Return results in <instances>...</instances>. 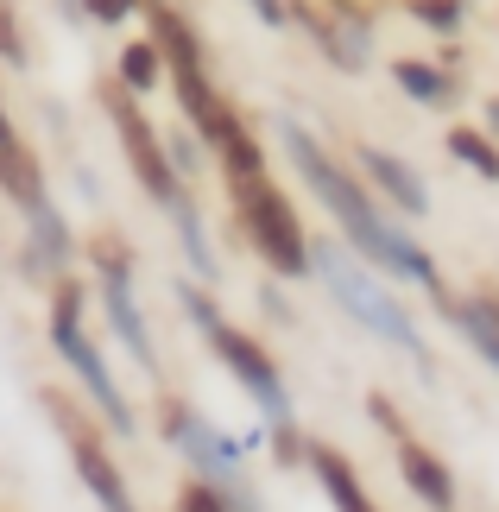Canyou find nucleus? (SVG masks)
<instances>
[{
	"instance_id": "1",
	"label": "nucleus",
	"mask_w": 499,
	"mask_h": 512,
	"mask_svg": "<svg viewBox=\"0 0 499 512\" xmlns=\"http://www.w3.org/2000/svg\"><path fill=\"white\" fill-rule=\"evenodd\" d=\"M278 140H285V159H291V171H297V184H304L316 203H323L329 215H335V228H342V241L361 253L367 266H379L386 279H411V285H424L430 291V304L443 310L449 304V285H443V272H436V260L424 247L411 241L405 228L392 222L386 209H379V196L361 184V171L354 165H342L335 152L316 140L310 127H297L291 114L278 121Z\"/></svg>"
},
{
	"instance_id": "2",
	"label": "nucleus",
	"mask_w": 499,
	"mask_h": 512,
	"mask_svg": "<svg viewBox=\"0 0 499 512\" xmlns=\"http://www.w3.org/2000/svg\"><path fill=\"white\" fill-rule=\"evenodd\" d=\"M310 272L329 285V298L348 310L361 329H373L379 342H392L398 354H411L417 367H430V348H424V329L411 323V310L386 291V279L354 253L342 234H310Z\"/></svg>"
},
{
	"instance_id": "3",
	"label": "nucleus",
	"mask_w": 499,
	"mask_h": 512,
	"mask_svg": "<svg viewBox=\"0 0 499 512\" xmlns=\"http://www.w3.org/2000/svg\"><path fill=\"white\" fill-rule=\"evenodd\" d=\"M45 329H51L57 361L76 373L83 399L95 405V418H102L114 437H133L139 418H133V405H127L121 380H114L108 354L95 348V336H89V285H83V279H70V272H57V279H51V317H45Z\"/></svg>"
},
{
	"instance_id": "4",
	"label": "nucleus",
	"mask_w": 499,
	"mask_h": 512,
	"mask_svg": "<svg viewBox=\"0 0 499 512\" xmlns=\"http://www.w3.org/2000/svg\"><path fill=\"white\" fill-rule=\"evenodd\" d=\"M228 215L241 228V241L253 247V260L272 272V279H304L310 272V234L304 215H297L291 190L272 184V171H247L228 177Z\"/></svg>"
},
{
	"instance_id": "5",
	"label": "nucleus",
	"mask_w": 499,
	"mask_h": 512,
	"mask_svg": "<svg viewBox=\"0 0 499 512\" xmlns=\"http://www.w3.org/2000/svg\"><path fill=\"white\" fill-rule=\"evenodd\" d=\"M177 304H184V317L203 329V342H209V354L228 367V380L247 392V399L266 411V418L278 424V418H291V399H285V373H278V361H272V348L253 336V329H241V323H228L222 317V304L209 298L203 285H177Z\"/></svg>"
},
{
	"instance_id": "6",
	"label": "nucleus",
	"mask_w": 499,
	"mask_h": 512,
	"mask_svg": "<svg viewBox=\"0 0 499 512\" xmlns=\"http://www.w3.org/2000/svg\"><path fill=\"white\" fill-rule=\"evenodd\" d=\"M38 405H45V418L57 424V437H64V456L76 468V481L89 487V500L102 512H139L133 494H127L121 462H114V449H108V430L95 424V405L76 399L70 386H38Z\"/></svg>"
},
{
	"instance_id": "7",
	"label": "nucleus",
	"mask_w": 499,
	"mask_h": 512,
	"mask_svg": "<svg viewBox=\"0 0 499 512\" xmlns=\"http://www.w3.org/2000/svg\"><path fill=\"white\" fill-rule=\"evenodd\" d=\"M102 114H108V127H114V146H121L127 171L139 177V190H146L165 215L177 203H190V196H184V171H177L171 152H165V133L146 121V102H139L133 89H121L114 76L102 83Z\"/></svg>"
},
{
	"instance_id": "8",
	"label": "nucleus",
	"mask_w": 499,
	"mask_h": 512,
	"mask_svg": "<svg viewBox=\"0 0 499 512\" xmlns=\"http://www.w3.org/2000/svg\"><path fill=\"white\" fill-rule=\"evenodd\" d=\"M367 418L392 437V462H398L405 494H417V506H430V512H455V468L405 424V411L392 405V392H367Z\"/></svg>"
},
{
	"instance_id": "9",
	"label": "nucleus",
	"mask_w": 499,
	"mask_h": 512,
	"mask_svg": "<svg viewBox=\"0 0 499 512\" xmlns=\"http://www.w3.org/2000/svg\"><path fill=\"white\" fill-rule=\"evenodd\" d=\"M348 159H354V171L373 184L379 203H392L398 215H430V190H424V177H417L405 159H392V152H379V146H367V140H354Z\"/></svg>"
},
{
	"instance_id": "10",
	"label": "nucleus",
	"mask_w": 499,
	"mask_h": 512,
	"mask_svg": "<svg viewBox=\"0 0 499 512\" xmlns=\"http://www.w3.org/2000/svg\"><path fill=\"white\" fill-rule=\"evenodd\" d=\"M171 449H184V456H190V475L234 481V468H241V456L253 449V437H228V430H215V424L203 418V411H190Z\"/></svg>"
},
{
	"instance_id": "11",
	"label": "nucleus",
	"mask_w": 499,
	"mask_h": 512,
	"mask_svg": "<svg viewBox=\"0 0 499 512\" xmlns=\"http://www.w3.org/2000/svg\"><path fill=\"white\" fill-rule=\"evenodd\" d=\"M95 298H102V317L114 329V342H121L146 373H158V348H152V329H146V317H139V304H133V279H95Z\"/></svg>"
},
{
	"instance_id": "12",
	"label": "nucleus",
	"mask_w": 499,
	"mask_h": 512,
	"mask_svg": "<svg viewBox=\"0 0 499 512\" xmlns=\"http://www.w3.org/2000/svg\"><path fill=\"white\" fill-rule=\"evenodd\" d=\"M304 462H310V475L329 494L335 512H379L373 494H367V481H361V468L342 456V443H304Z\"/></svg>"
},
{
	"instance_id": "13",
	"label": "nucleus",
	"mask_w": 499,
	"mask_h": 512,
	"mask_svg": "<svg viewBox=\"0 0 499 512\" xmlns=\"http://www.w3.org/2000/svg\"><path fill=\"white\" fill-rule=\"evenodd\" d=\"M0 196H7L13 209H45L51 196H45V165H38V152L26 140H7L0 146Z\"/></svg>"
},
{
	"instance_id": "14",
	"label": "nucleus",
	"mask_w": 499,
	"mask_h": 512,
	"mask_svg": "<svg viewBox=\"0 0 499 512\" xmlns=\"http://www.w3.org/2000/svg\"><path fill=\"white\" fill-rule=\"evenodd\" d=\"M76 253H83V241L70 234L64 215H57L51 203H45V209H32V266L45 272V279H57V272H70Z\"/></svg>"
},
{
	"instance_id": "15",
	"label": "nucleus",
	"mask_w": 499,
	"mask_h": 512,
	"mask_svg": "<svg viewBox=\"0 0 499 512\" xmlns=\"http://www.w3.org/2000/svg\"><path fill=\"white\" fill-rule=\"evenodd\" d=\"M392 83L411 95L417 108H449L455 102V76L430 57H392Z\"/></svg>"
},
{
	"instance_id": "16",
	"label": "nucleus",
	"mask_w": 499,
	"mask_h": 512,
	"mask_svg": "<svg viewBox=\"0 0 499 512\" xmlns=\"http://www.w3.org/2000/svg\"><path fill=\"white\" fill-rule=\"evenodd\" d=\"M114 83L133 89L139 102H146L152 89H165V51L152 45V32H146V38H127V45H121V57H114Z\"/></svg>"
},
{
	"instance_id": "17",
	"label": "nucleus",
	"mask_w": 499,
	"mask_h": 512,
	"mask_svg": "<svg viewBox=\"0 0 499 512\" xmlns=\"http://www.w3.org/2000/svg\"><path fill=\"white\" fill-rule=\"evenodd\" d=\"M83 253H89V279H133L139 272V253L121 228H95L83 234Z\"/></svg>"
},
{
	"instance_id": "18",
	"label": "nucleus",
	"mask_w": 499,
	"mask_h": 512,
	"mask_svg": "<svg viewBox=\"0 0 499 512\" xmlns=\"http://www.w3.org/2000/svg\"><path fill=\"white\" fill-rule=\"evenodd\" d=\"M443 152L455 165H468L481 184H499V146H493V133H481V127H449L443 133Z\"/></svg>"
},
{
	"instance_id": "19",
	"label": "nucleus",
	"mask_w": 499,
	"mask_h": 512,
	"mask_svg": "<svg viewBox=\"0 0 499 512\" xmlns=\"http://www.w3.org/2000/svg\"><path fill=\"white\" fill-rule=\"evenodd\" d=\"M171 512H234V500H228V481L184 475V481H177V500H171Z\"/></svg>"
},
{
	"instance_id": "20",
	"label": "nucleus",
	"mask_w": 499,
	"mask_h": 512,
	"mask_svg": "<svg viewBox=\"0 0 499 512\" xmlns=\"http://www.w3.org/2000/svg\"><path fill=\"white\" fill-rule=\"evenodd\" d=\"M171 222H177V234H184V253H190L196 279H215V253H209V234H203V215H196V203H177Z\"/></svg>"
},
{
	"instance_id": "21",
	"label": "nucleus",
	"mask_w": 499,
	"mask_h": 512,
	"mask_svg": "<svg viewBox=\"0 0 499 512\" xmlns=\"http://www.w3.org/2000/svg\"><path fill=\"white\" fill-rule=\"evenodd\" d=\"M424 32H436V38H455L462 32V13H468V0H398Z\"/></svg>"
},
{
	"instance_id": "22",
	"label": "nucleus",
	"mask_w": 499,
	"mask_h": 512,
	"mask_svg": "<svg viewBox=\"0 0 499 512\" xmlns=\"http://www.w3.org/2000/svg\"><path fill=\"white\" fill-rule=\"evenodd\" d=\"M0 64H26V32H19V13H13V0H0Z\"/></svg>"
},
{
	"instance_id": "23",
	"label": "nucleus",
	"mask_w": 499,
	"mask_h": 512,
	"mask_svg": "<svg viewBox=\"0 0 499 512\" xmlns=\"http://www.w3.org/2000/svg\"><path fill=\"white\" fill-rule=\"evenodd\" d=\"M139 7H146V0H83V13L95 19V26H127Z\"/></svg>"
},
{
	"instance_id": "24",
	"label": "nucleus",
	"mask_w": 499,
	"mask_h": 512,
	"mask_svg": "<svg viewBox=\"0 0 499 512\" xmlns=\"http://www.w3.org/2000/svg\"><path fill=\"white\" fill-rule=\"evenodd\" d=\"M272 456H278V468L304 462V437H297V424H291V418H278V424H272Z\"/></svg>"
},
{
	"instance_id": "25",
	"label": "nucleus",
	"mask_w": 499,
	"mask_h": 512,
	"mask_svg": "<svg viewBox=\"0 0 499 512\" xmlns=\"http://www.w3.org/2000/svg\"><path fill=\"white\" fill-rule=\"evenodd\" d=\"M247 7L266 19V26H285V0H247Z\"/></svg>"
},
{
	"instance_id": "26",
	"label": "nucleus",
	"mask_w": 499,
	"mask_h": 512,
	"mask_svg": "<svg viewBox=\"0 0 499 512\" xmlns=\"http://www.w3.org/2000/svg\"><path fill=\"white\" fill-rule=\"evenodd\" d=\"M7 140H19V127H13V114H7V102H0V146Z\"/></svg>"
},
{
	"instance_id": "27",
	"label": "nucleus",
	"mask_w": 499,
	"mask_h": 512,
	"mask_svg": "<svg viewBox=\"0 0 499 512\" xmlns=\"http://www.w3.org/2000/svg\"><path fill=\"white\" fill-rule=\"evenodd\" d=\"M487 127L499 133V95H493V102H487Z\"/></svg>"
},
{
	"instance_id": "28",
	"label": "nucleus",
	"mask_w": 499,
	"mask_h": 512,
	"mask_svg": "<svg viewBox=\"0 0 499 512\" xmlns=\"http://www.w3.org/2000/svg\"><path fill=\"white\" fill-rule=\"evenodd\" d=\"M367 7H373V0H367Z\"/></svg>"
}]
</instances>
